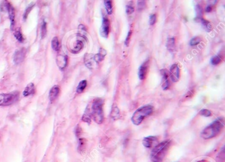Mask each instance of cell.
<instances>
[{
  "mask_svg": "<svg viewBox=\"0 0 225 162\" xmlns=\"http://www.w3.org/2000/svg\"><path fill=\"white\" fill-rule=\"evenodd\" d=\"M35 92V87H34V84L31 83H29L28 84H27V86H26L25 89L24 90L23 94L24 96H28L30 95L33 94Z\"/></svg>",
  "mask_w": 225,
  "mask_h": 162,
  "instance_id": "cell-15",
  "label": "cell"
},
{
  "mask_svg": "<svg viewBox=\"0 0 225 162\" xmlns=\"http://www.w3.org/2000/svg\"><path fill=\"white\" fill-rule=\"evenodd\" d=\"M106 55V52L105 49L101 48L98 54L95 55V59L97 63H99L100 61H102L103 59H105V57Z\"/></svg>",
  "mask_w": 225,
  "mask_h": 162,
  "instance_id": "cell-17",
  "label": "cell"
},
{
  "mask_svg": "<svg viewBox=\"0 0 225 162\" xmlns=\"http://www.w3.org/2000/svg\"><path fill=\"white\" fill-rule=\"evenodd\" d=\"M47 33V26H46V23L44 22L42 24V31H41V36L42 38H44L46 36Z\"/></svg>",
  "mask_w": 225,
  "mask_h": 162,
  "instance_id": "cell-29",
  "label": "cell"
},
{
  "mask_svg": "<svg viewBox=\"0 0 225 162\" xmlns=\"http://www.w3.org/2000/svg\"><path fill=\"white\" fill-rule=\"evenodd\" d=\"M105 5L108 14L111 15L113 11V6L112 1H105Z\"/></svg>",
  "mask_w": 225,
  "mask_h": 162,
  "instance_id": "cell-23",
  "label": "cell"
},
{
  "mask_svg": "<svg viewBox=\"0 0 225 162\" xmlns=\"http://www.w3.org/2000/svg\"><path fill=\"white\" fill-rule=\"evenodd\" d=\"M149 61L145 62V63H143L141 67L139 68V78L141 80H144L146 77H147V72H148V69H149Z\"/></svg>",
  "mask_w": 225,
  "mask_h": 162,
  "instance_id": "cell-11",
  "label": "cell"
},
{
  "mask_svg": "<svg viewBox=\"0 0 225 162\" xmlns=\"http://www.w3.org/2000/svg\"><path fill=\"white\" fill-rule=\"evenodd\" d=\"M87 83L86 80H83L82 81H81L79 83V85L77 86V92L78 93V94H81V93H83L84 92V89H86V87H87Z\"/></svg>",
  "mask_w": 225,
  "mask_h": 162,
  "instance_id": "cell-19",
  "label": "cell"
},
{
  "mask_svg": "<svg viewBox=\"0 0 225 162\" xmlns=\"http://www.w3.org/2000/svg\"><path fill=\"white\" fill-rule=\"evenodd\" d=\"M111 117L114 119H117L120 117V110L116 106H114L111 111Z\"/></svg>",
  "mask_w": 225,
  "mask_h": 162,
  "instance_id": "cell-22",
  "label": "cell"
},
{
  "mask_svg": "<svg viewBox=\"0 0 225 162\" xmlns=\"http://www.w3.org/2000/svg\"><path fill=\"white\" fill-rule=\"evenodd\" d=\"M199 115L204 116V117H209V116H211L212 115V114H211V111L205 109H202V110L200 111Z\"/></svg>",
  "mask_w": 225,
  "mask_h": 162,
  "instance_id": "cell-30",
  "label": "cell"
},
{
  "mask_svg": "<svg viewBox=\"0 0 225 162\" xmlns=\"http://www.w3.org/2000/svg\"><path fill=\"white\" fill-rule=\"evenodd\" d=\"M153 106L150 105H145V106L139 108L132 115L131 121L133 123L136 124V125H139V124L142 123L145 118H147L153 114Z\"/></svg>",
  "mask_w": 225,
  "mask_h": 162,
  "instance_id": "cell-4",
  "label": "cell"
},
{
  "mask_svg": "<svg viewBox=\"0 0 225 162\" xmlns=\"http://www.w3.org/2000/svg\"><path fill=\"white\" fill-rule=\"evenodd\" d=\"M131 34H132V31H131V30L129 31L128 34H127V38H126L125 40V44L127 46H129V44H130V40H131Z\"/></svg>",
  "mask_w": 225,
  "mask_h": 162,
  "instance_id": "cell-31",
  "label": "cell"
},
{
  "mask_svg": "<svg viewBox=\"0 0 225 162\" xmlns=\"http://www.w3.org/2000/svg\"><path fill=\"white\" fill-rule=\"evenodd\" d=\"M161 72L162 76V81L169 79L170 74V71L166 69V68H164V69L161 70Z\"/></svg>",
  "mask_w": 225,
  "mask_h": 162,
  "instance_id": "cell-24",
  "label": "cell"
},
{
  "mask_svg": "<svg viewBox=\"0 0 225 162\" xmlns=\"http://www.w3.org/2000/svg\"><path fill=\"white\" fill-rule=\"evenodd\" d=\"M212 11V7L211 6H208L207 8L206 9V11L207 12H211Z\"/></svg>",
  "mask_w": 225,
  "mask_h": 162,
  "instance_id": "cell-37",
  "label": "cell"
},
{
  "mask_svg": "<svg viewBox=\"0 0 225 162\" xmlns=\"http://www.w3.org/2000/svg\"><path fill=\"white\" fill-rule=\"evenodd\" d=\"M8 10L10 20L11 22V27L13 28V25L15 24V10H14L13 8L12 7V5L9 3L8 7Z\"/></svg>",
  "mask_w": 225,
  "mask_h": 162,
  "instance_id": "cell-16",
  "label": "cell"
},
{
  "mask_svg": "<svg viewBox=\"0 0 225 162\" xmlns=\"http://www.w3.org/2000/svg\"><path fill=\"white\" fill-rule=\"evenodd\" d=\"M170 79L174 83L178 82L180 77V69L178 64H174L170 67Z\"/></svg>",
  "mask_w": 225,
  "mask_h": 162,
  "instance_id": "cell-8",
  "label": "cell"
},
{
  "mask_svg": "<svg viewBox=\"0 0 225 162\" xmlns=\"http://www.w3.org/2000/svg\"><path fill=\"white\" fill-rule=\"evenodd\" d=\"M69 50L74 53L80 52L84 47L83 37L81 36H76L75 38H71L69 42Z\"/></svg>",
  "mask_w": 225,
  "mask_h": 162,
  "instance_id": "cell-5",
  "label": "cell"
},
{
  "mask_svg": "<svg viewBox=\"0 0 225 162\" xmlns=\"http://www.w3.org/2000/svg\"><path fill=\"white\" fill-rule=\"evenodd\" d=\"M14 36L16 38V39L20 42H23L24 41V38H23V36L22 34V33H21L20 30H17L14 33Z\"/></svg>",
  "mask_w": 225,
  "mask_h": 162,
  "instance_id": "cell-25",
  "label": "cell"
},
{
  "mask_svg": "<svg viewBox=\"0 0 225 162\" xmlns=\"http://www.w3.org/2000/svg\"><path fill=\"white\" fill-rule=\"evenodd\" d=\"M27 53V50L25 48H22L16 52L14 55V62L15 64H19L23 61L24 59L25 58Z\"/></svg>",
  "mask_w": 225,
  "mask_h": 162,
  "instance_id": "cell-10",
  "label": "cell"
},
{
  "mask_svg": "<svg viewBox=\"0 0 225 162\" xmlns=\"http://www.w3.org/2000/svg\"><path fill=\"white\" fill-rule=\"evenodd\" d=\"M145 2H144V1H141V2H139V3H138V8H139V9H140V8H141V9H142L143 8H144L145 7Z\"/></svg>",
  "mask_w": 225,
  "mask_h": 162,
  "instance_id": "cell-35",
  "label": "cell"
},
{
  "mask_svg": "<svg viewBox=\"0 0 225 162\" xmlns=\"http://www.w3.org/2000/svg\"><path fill=\"white\" fill-rule=\"evenodd\" d=\"M60 92L59 86L58 85L54 86L51 89L50 93H49V99L50 102H54L56 99L58 98Z\"/></svg>",
  "mask_w": 225,
  "mask_h": 162,
  "instance_id": "cell-13",
  "label": "cell"
},
{
  "mask_svg": "<svg viewBox=\"0 0 225 162\" xmlns=\"http://www.w3.org/2000/svg\"><path fill=\"white\" fill-rule=\"evenodd\" d=\"M134 12V8L131 5H127L126 7V13L128 15L132 14Z\"/></svg>",
  "mask_w": 225,
  "mask_h": 162,
  "instance_id": "cell-33",
  "label": "cell"
},
{
  "mask_svg": "<svg viewBox=\"0 0 225 162\" xmlns=\"http://www.w3.org/2000/svg\"><path fill=\"white\" fill-rule=\"evenodd\" d=\"M143 145L147 148H152L156 146L159 142H158V139L155 136H148L145 137L143 140Z\"/></svg>",
  "mask_w": 225,
  "mask_h": 162,
  "instance_id": "cell-9",
  "label": "cell"
},
{
  "mask_svg": "<svg viewBox=\"0 0 225 162\" xmlns=\"http://www.w3.org/2000/svg\"><path fill=\"white\" fill-rule=\"evenodd\" d=\"M84 63L89 68H93L97 62L95 59V55L87 54L84 57Z\"/></svg>",
  "mask_w": 225,
  "mask_h": 162,
  "instance_id": "cell-14",
  "label": "cell"
},
{
  "mask_svg": "<svg viewBox=\"0 0 225 162\" xmlns=\"http://www.w3.org/2000/svg\"><path fill=\"white\" fill-rule=\"evenodd\" d=\"M18 97L17 93L0 94V106H8L13 104Z\"/></svg>",
  "mask_w": 225,
  "mask_h": 162,
  "instance_id": "cell-6",
  "label": "cell"
},
{
  "mask_svg": "<svg viewBox=\"0 0 225 162\" xmlns=\"http://www.w3.org/2000/svg\"><path fill=\"white\" fill-rule=\"evenodd\" d=\"M68 57L65 55H58L56 62L58 67L61 70H63L68 65Z\"/></svg>",
  "mask_w": 225,
  "mask_h": 162,
  "instance_id": "cell-12",
  "label": "cell"
},
{
  "mask_svg": "<svg viewBox=\"0 0 225 162\" xmlns=\"http://www.w3.org/2000/svg\"><path fill=\"white\" fill-rule=\"evenodd\" d=\"M171 142L170 140H165L159 143L152 149L151 153V159L153 162H163L170 148Z\"/></svg>",
  "mask_w": 225,
  "mask_h": 162,
  "instance_id": "cell-2",
  "label": "cell"
},
{
  "mask_svg": "<svg viewBox=\"0 0 225 162\" xmlns=\"http://www.w3.org/2000/svg\"><path fill=\"white\" fill-rule=\"evenodd\" d=\"M170 82L169 79L162 81V88L163 90H167L170 89Z\"/></svg>",
  "mask_w": 225,
  "mask_h": 162,
  "instance_id": "cell-28",
  "label": "cell"
},
{
  "mask_svg": "<svg viewBox=\"0 0 225 162\" xmlns=\"http://www.w3.org/2000/svg\"><path fill=\"white\" fill-rule=\"evenodd\" d=\"M221 58L218 55L214 56V57L211 59V63L212 65H218L221 63Z\"/></svg>",
  "mask_w": 225,
  "mask_h": 162,
  "instance_id": "cell-26",
  "label": "cell"
},
{
  "mask_svg": "<svg viewBox=\"0 0 225 162\" xmlns=\"http://www.w3.org/2000/svg\"><path fill=\"white\" fill-rule=\"evenodd\" d=\"M33 5H34V4H33V5L32 4L31 5L28 6V7L27 8V10H26V11H25V15H24V18H26L27 17L28 14L29 13V12H30V11H31V9H33Z\"/></svg>",
  "mask_w": 225,
  "mask_h": 162,
  "instance_id": "cell-34",
  "label": "cell"
},
{
  "mask_svg": "<svg viewBox=\"0 0 225 162\" xmlns=\"http://www.w3.org/2000/svg\"><path fill=\"white\" fill-rule=\"evenodd\" d=\"M166 47L168 49V51L170 52H173L176 49V42L175 39L174 38H170L168 40Z\"/></svg>",
  "mask_w": 225,
  "mask_h": 162,
  "instance_id": "cell-18",
  "label": "cell"
},
{
  "mask_svg": "<svg viewBox=\"0 0 225 162\" xmlns=\"http://www.w3.org/2000/svg\"><path fill=\"white\" fill-rule=\"evenodd\" d=\"M85 147H86V140L84 139H79V145H78L79 152H81L84 151Z\"/></svg>",
  "mask_w": 225,
  "mask_h": 162,
  "instance_id": "cell-21",
  "label": "cell"
},
{
  "mask_svg": "<svg viewBox=\"0 0 225 162\" xmlns=\"http://www.w3.org/2000/svg\"><path fill=\"white\" fill-rule=\"evenodd\" d=\"M202 41V38L199 36H196L195 38H193L190 41V45L191 46H196L197 45Z\"/></svg>",
  "mask_w": 225,
  "mask_h": 162,
  "instance_id": "cell-27",
  "label": "cell"
},
{
  "mask_svg": "<svg viewBox=\"0 0 225 162\" xmlns=\"http://www.w3.org/2000/svg\"><path fill=\"white\" fill-rule=\"evenodd\" d=\"M75 133H76V136H79L81 134V127L79 126H77L75 130Z\"/></svg>",
  "mask_w": 225,
  "mask_h": 162,
  "instance_id": "cell-36",
  "label": "cell"
},
{
  "mask_svg": "<svg viewBox=\"0 0 225 162\" xmlns=\"http://www.w3.org/2000/svg\"><path fill=\"white\" fill-rule=\"evenodd\" d=\"M52 47L54 50L58 51L60 48V42L57 36L54 37L52 40Z\"/></svg>",
  "mask_w": 225,
  "mask_h": 162,
  "instance_id": "cell-20",
  "label": "cell"
},
{
  "mask_svg": "<svg viewBox=\"0 0 225 162\" xmlns=\"http://www.w3.org/2000/svg\"><path fill=\"white\" fill-rule=\"evenodd\" d=\"M110 20H109L106 17H105L103 18L102 26L100 28L101 36L105 38H107L109 35V33H110Z\"/></svg>",
  "mask_w": 225,
  "mask_h": 162,
  "instance_id": "cell-7",
  "label": "cell"
},
{
  "mask_svg": "<svg viewBox=\"0 0 225 162\" xmlns=\"http://www.w3.org/2000/svg\"><path fill=\"white\" fill-rule=\"evenodd\" d=\"M224 121L222 119H218L207 127L203 130L201 135L202 138L205 140L212 139L221 133L224 129Z\"/></svg>",
  "mask_w": 225,
  "mask_h": 162,
  "instance_id": "cell-3",
  "label": "cell"
},
{
  "mask_svg": "<svg viewBox=\"0 0 225 162\" xmlns=\"http://www.w3.org/2000/svg\"><path fill=\"white\" fill-rule=\"evenodd\" d=\"M156 21V15L155 14L152 15L149 18L150 25H153V24H155Z\"/></svg>",
  "mask_w": 225,
  "mask_h": 162,
  "instance_id": "cell-32",
  "label": "cell"
},
{
  "mask_svg": "<svg viewBox=\"0 0 225 162\" xmlns=\"http://www.w3.org/2000/svg\"><path fill=\"white\" fill-rule=\"evenodd\" d=\"M103 104L104 101L101 98L94 99L88 104L84 115L89 117L90 119H93L97 124H101L104 121Z\"/></svg>",
  "mask_w": 225,
  "mask_h": 162,
  "instance_id": "cell-1",
  "label": "cell"
}]
</instances>
